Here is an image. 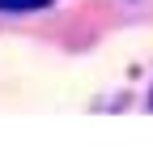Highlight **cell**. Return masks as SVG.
<instances>
[{
	"mask_svg": "<svg viewBox=\"0 0 153 158\" xmlns=\"http://www.w3.org/2000/svg\"><path fill=\"white\" fill-rule=\"evenodd\" d=\"M47 4H55V0H0V13H34Z\"/></svg>",
	"mask_w": 153,
	"mask_h": 158,
	"instance_id": "cell-1",
	"label": "cell"
}]
</instances>
